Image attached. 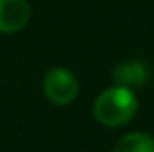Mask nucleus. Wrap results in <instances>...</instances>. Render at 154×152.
<instances>
[{
  "mask_svg": "<svg viewBox=\"0 0 154 152\" xmlns=\"http://www.w3.org/2000/svg\"><path fill=\"white\" fill-rule=\"evenodd\" d=\"M29 20V6L26 0H0V31H20Z\"/></svg>",
  "mask_w": 154,
  "mask_h": 152,
  "instance_id": "3",
  "label": "nucleus"
},
{
  "mask_svg": "<svg viewBox=\"0 0 154 152\" xmlns=\"http://www.w3.org/2000/svg\"><path fill=\"white\" fill-rule=\"evenodd\" d=\"M113 152H154V141L144 133H131L117 142Z\"/></svg>",
  "mask_w": 154,
  "mask_h": 152,
  "instance_id": "5",
  "label": "nucleus"
},
{
  "mask_svg": "<svg viewBox=\"0 0 154 152\" xmlns=\"http://www.w3.org/2000/svg\"><path fill=\"white\" fill-rule=\"evenodd\" d=\"M137 111V98L133 90L127 88H109V90L102 92L94 103V115L102 125L105 127H121Z\"/></svg>",
  "mask_w": 154,
  "mask_h": 152,
  "instance_id": "1",
  "label": "nucleus"
},
{
  "mask_svg": "<svg viewBox=\"0 0 154 152\" xmlns=\"http://www.w3.org/2000/svg\"><path fill=\"white\" fill-rule=\"evenodd\" d=\"M111 78L115 82V86L133 90V88H140L146 82L148 70L140 61H127V62H121V65H117L113 68Z\"/></svg>",
  "mask_w": 154,
  "mask_h": 152,
  "instance_id": "4",
  "label": "nucleus"
},
{
  "mask_svg": "<svg viewBox=\"0 0 154 152\" xmlns=\"http://www.w3.org/2000/svg\"><path fill=\"white\" fill-rule=\"evenodd\" d=\"M43 92L55 105H68L78 96V80L66 68H51L43 80Z\"/></svg>",
  "mask_w": 154,
  "mask_h": 152,
  "instance_id": "2",
  "label": "nucleus"
}]
</instances>
